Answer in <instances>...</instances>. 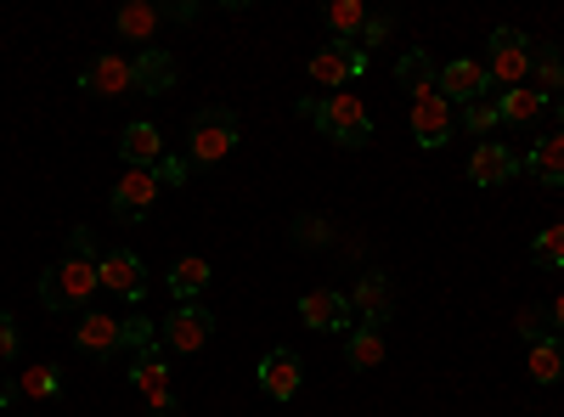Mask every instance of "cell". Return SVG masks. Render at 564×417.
Instances as JSON below:
<instances>
[{
  "label": "cell",
  "instance_id": "4dcf8cb0",
  "mask_svg": "<svg viewBox=\"0 0 564 417\" xmlns=\"http://www.w3.org/2000/svg\"><path fill=\"white\" fill-rule=\"evenodd\" d=\"M497 124H502V113H497V97H480V102H468V108H463V130L486 135V130H497Z\"/></svg>",
  "mask_w": 564,
  "mask_h": 417
},
{
  "label": "cell",
  "instance_id": "f546056e",
  "mask_svg": "<svg viewBox=\"0 0 564 417\" xmlns=\"http://www.w3.org/2000/svg\"><path fill=\"white\" fill-rule=\"evenodd\" d=\"M531 260L542 271H558L564 265V226H542L536 238H531Z\"/></svg>",
  "mask_w": 564,
  "mask_h": 417
},
{
  "label": "cell",
  "instance_id": "5bb4252c",
  "mask_svg": "<svg viewBox=\"0 0 564 417\" xmlns=\"http://www.w3.org/2000/svg\"><path fill=\"white\" fill-rule=\"evenodd\" d=\"M350 310L361 316V328H384L395 316V288L384 271H361V283L350 288Z\"/></svg>",
  "mask_w": 564,
  "mask_h": 417
},
{
  "label": "cell",
  "instance_id": "d4e9b609",
  "mask_svg": "<svg viewBox=\"0 0 564 417\" xmlns=\"http://www.w3.org/2000/svg\"><path fill=\"white\" fill-rule=\"evenodd\" d=\"M497 113H502V124H536L547 113V97H542V90H531V85H513V90H502V97H497Z\"/></svg>",
  "mask_w": 564,
  "mask_h": 417
},
{
  "label": "cell",
  "instance_id": "d590c367",
  "mask_svg": "<svg viewBox=\"0 0 564 417\" xmlns=\"http://www.w3.org/2000/svg\"><path fill=\"white\" fill-rule=\"evenodd\" d=\"M181 175H186V158H164V164H159V180H164V187H181Z\"/></svg>",
  "mask_w": 564,
  "mask_h": 417
},
{
  "label": "cell",
  "instance_id": "e575fe53",
  "mask_svg": "<svg viewBox=\"0 0 564 417\" xmlns=\"http://www.w3.org/2000/svg\"><path fill=\"white\" fill-rule=\"evenodd\" d=\"M390 29H395L390 18H372V23L361 29V40H356V45H361V52H367V45H384V40H390ZM367 57H372V52H367Z\"/></svg>",
  "mask_w": 564,
  "mask_h": 417
},
{
  "label": "cell",
  "instance_id": "6da1fadb",
  "mask_svg": "<svg viewBox=\"0 0 564 417\" xmlns=\"http://www.w3.org/2000/svg\"><path fill=\"white\" fill-rule=\"evenodd\" d=\"M97 288H102V254H97V243H90V231L79 226L68 260H57L40 276V305L45 310H90Z\"/></svg>",
  "mask_w": 564,
  "mask_h": 417
},
{
  "label": "cell",
  "instance_id": "836d02e7",
  "mask_svg": "<svg viewBox=\"0 0 564 417\" xmlns=\"http://www.w3.org/2000/svg\"><path fill=\"white\" fill-rule=\"evenodd\" d=\"M294 238H300V243H327V238H334V226L316 220V215H300V231H294Z\"/></svg>",
  "mask_w": 564,
  "mask_h": 417
},
{
  "label": "cell",
  "instance_id": "4fadbf2b",
  "mask_svg": "<svg viewBox=\"0 0 564 417\" xmlns=\"http://www.w3.org/2000/svg\"><path fill=\"white\" fill-rule=\"evenodd\" d=\"M300 321L311 333H350V321H356V310H350V294H334V288H311L305 299H300Z\"/></svg>",
  "mask_w": 564,
  "mask_h": 417
},
{
  "label": "cell",
  "instance_id": "7402d4cb",
  "mask_svg": "<svg viewBox=\"0 0 564 417\" xmlns=\"http://www.w3.org/2000/svg\"><path fill=\"white\" fill-rule=\"evenodd\" d=\"M175 85V57L148 45V52H135V90H148V97H164Z\"/></svg>",
  "mask_w": 564,
  "mask_h": 417
},
{
  "label": "cell",
  "instance_id": "8d00e7d4",
  "mask_svg": "<svg viewBox=\"0 0 564 417\" xmlns=\"http://www.w3.org/2000/svg\"><path fill=\"white\" fill-rule=\"evenodd\" d=\"M547 321H553V333H564V294L547 305Z\"/></svg>",
  "mask_w": 564,
  "mask_h": 417
},
{
  "label": "cell",
  "instance_id": "e0dca14e",
  "mask_svg": "<svg viewBox=\"0 0 564 417\" xmlns=\"http://www.w3.org/2000/svg\"><path fill=\"white\" fill-rule=\"evenodd\" d=\"M300 384H305V361H300L294 350H271V355L260 361V395H271V400H294Z\"/></svg>",
  "mask_w": 564,
  "mask_h": 417
},
{
  "label": "cell",
  "instance_id": "ffe728a7",
  "mask_svg": "<svg viewBox=\"0 0 564 417\" xmlns=\"http://www.w3.org/2000/svg\"><path fill=\"white\" fill-rule=\"evenodd\" d=\"M322 23H327V34H334L339 45H356L361 29L372 23V12L361 7V0H327V7H322Z\"/></svg>",
  "mask_w": 564,
  "mask_h": 417
},
{
  "label": "cell",
  "instance_id": "52a82bcc",
  "mask_svg": "<svg viewBox=\"0 0 564 417\" xmlns=\"http://www.w3.org/2000/svg\"><path fill=\"white\" fill-rule=\"evenodd\" d=\"M159 339H164V350H175V355H198V350L215 339V310H209V305H175V316H164Z\"/></svg>",
  "mask_w": 564,
  "mask_h": 417
},
{
  "label": "cell",
  "instance_id": "8992f818",
  "mask_svg": "<svg viewBox=\"0 0 564 417\" xmlns=\"http://www.w3.org/2000/svg\"><path fill=\"white\" fill-rule=\"evenodd\" d=\"M79 90L102 102H119V97H135V57H119V52H102L79 68Z\"/></svg>",
  "mask_w": 564,
  "mask_h": 417
},
{
  "label": "cell",
  "instance_id": "f35d334b",
  "mask_svg": "<svg viewBox=\"0 0 564 417\" xmlns=\"http://www.w3.org/2000/svg\"><path fill=\"white\" fill-rule=\"evenodd\" d=\"M0 400H7V389H0Z\"/></svg>",
  "mask_w": 564,
  "mask_h": 417
},
{
  "label": "cell",
  "instance_id": "8fae6325",
  "mask_svg": "<svg viewBox=\"0 0 564 417\" xmlns=\"http://www.w3.org/2000/svg\"><path fill=\"white\" fill-rule=\"evenodd\" d=\"M367 52H361V45H322V52L311 57V79L322 85V90H339V85H350V79H361L367 74Z\"/></svg>",
  "mask_w": 564,
  "mask_h": 417
},
{
  "label": "cell",
  "instance_id": "5b68a950",
  "mask_svg": "<svg viewBox=\"0 0 564 417\" xmlns=\"http://www.w3.org/2000/svg\"><path fill=\"white\" fill-rule=\"evenodd\" d=\"M531 63H536L531 34H520V29H491V57H486L491 85H502V90L531 85Z\"/></svg>",
  "mask_w": 564,
  "mask_h": 417
},
{
  "label": "cell",
  "instance_id": "d6986e66",
  "mask_svg": "<svg viewBox=\"0 0 564 417\" xmlns=\"http://www.w3.org/2000/svg\"><path fill=\"white\" fill-rule=\"evenodd\" d=\"M164 18H170V12H164V7H153V0H130V7H119L113 29H119V40H130V45H141V52H148Z\"/></svg>",
  "mask_w": 564,
  "mask_h": 417
},
{
  "label": "cell",
  "instance_id": "ab89813d",
  "mask_svg": "<svg viewBox=\"0 0 564 417\" xmlns=\"http://www.w3.org/2000/svg\"><path fill=\"white\" fill-rule=\"evenodd\" d=\"M18 417H23V411H18Z\"/></svg>",
  "mask_w": 564,
  "mask_h": 417
},
{
  "label": "cell",
  "instance_id": "44dd1931",
  "mask_svg": "<svg viewBox=\"0 0 564 417\" xmlns=\"http://www.w3.org/2000/svg\"><path fill=\"white\" fill-rule=\"evenodd\" d=\"M525 373L531 384H564V333H547L525 350Z\"/></svg>",
  "mask_w": 564,
  "mask_h": 417
},
{
  "label": "cell",
  "instance_id": "603a6c76",
  "mask_svg": "<svg viewBox=\"0 0 564 417\" xmlns=\"http://www.w3.org/2000/svg\"><path fill=\"white\" fill-rule=\"evenodd\" d=\"M395 79H401V90H412V102H417V97H435L441 68H435V63H430V52L417 45V52H406V57L395 63Z\"/></svg>",
  "mask_w": 564,
  "mask_h": 417
},
{
  "label": "cell",
  "instance_id": "9a60e30c",
  "mask_svg": "<svg viewBox=\"0 0 564 417\" xmlns=\"http://www.w3.org/2000/svg\"><path fill=\"white\" fill-rule=\"evenodd\" d=\"M102 288L119 294L124 305H135V299H148V271H141V260L130 249H113V254H102Z\"/></svg>",
  "mask_w": 564,
  "mask_h": 417
},
{
  "label": "cell",
  "instance_id": "484cf974",
  "mask_svg": "<svg viewBox=\"0 0 564 417\" xmlns=\"http://www.w3.org/2000/svg\"><path fill=\"white\" fill-rule=\"evenodd\" d=\"M209 260H175V271H170V294H175V305H198V294L209 288Z\"/></svg>",
  "mask_w": 564,
  "mask_h": 417
},
{
  "label": "cell",
  "instance_id": "30bf717a",
  "mask_svg": "<svg viewBox=\"0 0 564 417\" xmlns=\"http://www.w3.org/2000/svg\"><path fill=\"white\" fill-rule=\"evenodd\" d=\"M441 97L452 102V108H468V102H480V97H491V74H486V63H475V57H452V63H441Z\"/></svg>",
  "mask_w": 564,
  "mask_h": 417
},
{
  "label": "cell",
  "instance_id": "ba28073f",
  "mask_svg": "<svg viewBox=\"0 0 564 417\" xmlns=\"http://www.w3.org/2000/svg\"><path fill=\"white\" fill-rule=\"evenodd\" d=\"M406 124H412V135H417V147H423V153H441L452 135H457V108L435 90V97H417V102H412Z\"/></svg>",
  "mask_w": 564,
  "mask_h": 417
},
{
  "label": "cell",
  "instance_id": "1f68e13d",
  "mask_svg": "<svg viewBox=\"0 0 564 417\" xmlns=\"http://www.w3.org/2000/svg\"><path fill=\"white\" fill-rule=\"evenodd\" d=\"M513 328H520V339H531V344H536V339H547V333H553L547 305H525L520 316H513Z\"/></svg>",
  "mask_w": 564,
  "mask_h": 417
},
{
  "label": "cell",
  "instance_id": "7c38bea8",
  "mask_svg": "<svg viewBox=\"0 0 564 417\" xmlns=\"http://www.w3.org/2000/svg\"><path fill=\"white\" fill-rule=\"evenodd\" d=\"M159 193H164V180H159V169H124L119 180H113V215L119 220H141L153 204H159Z\"/></svg>",
  "mask_w": 564,
  "mask_h": 417
},
{
  "label": "cell",
  "instance_id": "4316f807",
  "mask_svg": "<svg viewBox=\"0 0 564 417\" xmlns=\"http://www.w3.org/2000/svg\"><path fill=\"white\" fill-rule=\"evenodd\" d=\"M345 361L356 373H372V366L384 361V328H350L345 333Z\"/></svg>",
  "mask_w": 564,
  "mask_h": 417
},
{
  "label": "cell",
  "instance_id": "cb8c5ba5",
  "mask_svg": "<svg viewBox=\"0 0 564 417\" xmlns=\"http://www.w3.org/2000/svg\"><path fill=\"white\" fill-rule=\"evenodd\" d=\"M525 169H531L536 180H547V187H564V130L536 135V147H531Z\"/></svg>",
  "mask_w": 564,
  "mask_h": 417
},
{
  "label": "cell",
  "instance_id": "7a4b0ae2",
  "mask_svg": "<svg viewBox=\"0 0 564 417\" xmlns=\"http://www.w3.org/2000/svg\"><path fill=\"white\" fill-rule=\"evenodd\" d=\"M300 113L327 135L334 147H367L372 142V113L356 90H327V97H305Z\"/></svg>",
  "mask_w": 564,
  "mask_h": 417
},
{
  "label": "cell",
  "instance_id": "ac0fdd59",
  "mask_svg": "<svg viewBox=\"0 0 564 417\" xmlns=\"http://www.w3.org/2000/svg\"><path fill=\"white\" fill-rule=\"evenodd\" d=\"M520 175V158H513L502 142H480L475 147V158H468V180H475V187H502V180H513Z\"/></svg>",
  "mask_w": 564,
  "mask_h": 417
},
{
  "label": "cell",
  "instance_id": "f1b7e54d",
  "mask_svg": "<svg viewBox=\"0 0 564 417\" xmlns=\"http://www.w3.org/2000/svg\"><path fill=\"white\" fill-rule=\"evenodd\" d=\"M531 90H542L547 102H553V90H564V57L553 52V45H536V63H531Z\"/></svg>",
  "mask_w": 564,
  "mask_h": 417
},
{
  "label": "cell",
  "instance_id": "3957f363",
  "mask_svg": "<svg viewBox=\"0 0 564 417\" xmlns=\"http://www.w3.org/2000/svg\"><path fill=\"white\" fill-rule=\"evenodd\" d=\"M159 328L148 316H113V310H85L79 328H74V344L85 355H113V350H153Z\"/></svg>",
  "mask_w": 564,
  "mask_h": 417
},
{
  "label": "cell",
  "instance_id": "277c9868",
  "mask_svg": "<svg viewBox=\"0 0 564 417\" xmlns=\"http://www.w3.org/2000/svg\"><path fill=\"white\" fill-rule=\"evenodd\" d=\"M238 142H243V124H238V113L231 108H198L193 113V124H186V169H209V164H220L226 153H238Z\"/></svg>",
  "mask_w": 564,
  "mask_h": 417
},
{
  "label": "cell",
  "instance_id": "d6a6232c",
  "mask_svg": "<svg viewBox=\"0 0 564 417\" xmlns=\"http://www.w3.org/2000/svg\"><path fill=\"white\" fill-rule=\"evenodd\" d=\"M18 344H23V333H18V321L0 310V361H18Z\"/></svg>",
  "mask_w": 564,
  "mask_h": 417
},
{
  "label": "cell",
  "instance_id": "9c48e42d",
  "mask_svg": "<svg viewBox=\"0 0 564 417\" xmlns=\"http://www.w3.org/2000/svg\"><path fill=\"white\" fill-rule=\"evenodd\" d=\"M130 384L141 389V400L153 406V417H175V389H170V361L159 350H141L130 361Z\"/></svg>",
  "mask_w": 564,
  "mask_h": 417
},
{
  "label": "cell",
  "instance_id": "74e56055",
  "mask_svg": "<svg viewBox=\"0 0 564 417\" xmlns=\"http://www.w3.org/2000/svg\"><path fill=\"white\" fill-rule=\"evenodd\" d=\"M558 130H564V97H558Z\"/></svg>",
  "mask_w": 564,
  "mask_h": 417
},
{
  "label": "cell",
  "instance_id": "83f0119b",
  "mask_svg": "<svg viewBox=\"0 0 564 417\" xmlns=\"http://www.w3.org/2000/svg\"><path fill=\"white\" fill-rule=\"evenodd\" d=\"M18 395H23L29 406L57 400V395H63V373H57V366H45V361H34V366H23V373H18Z\"/></svg>",
  "mask_w": 564,
  "mask_h": 417
},
{
  "label": "cell",
  "instance_id": "2e32d148",
  "mask_svg": "<svg viewBox=\"0 0 564 417\" xmlns=\"http://www.w3.org/2000/svg\"><path fill=\"white\" fill-rule=\"evenodd\" d=\"M119 158H124V169H159V164H164V130L148 124V119L124 124V135H119Z\"/></svg>",
  "mask_w": 564,
  "mask_h": 417
}]
</instances>
